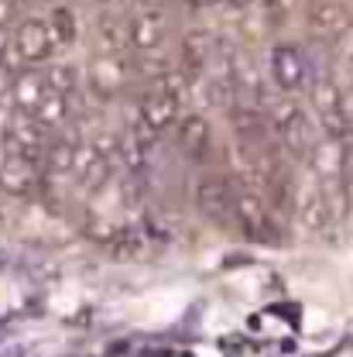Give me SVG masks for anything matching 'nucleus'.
Segmentation results:
<instances>
[{
  "mask_svg": "<svg viewBox=\"0 0 353 357\" xmlns=\"http://www.w3.org/2000/svg\"><path fill=\"white\" fill-rule=\"evenodd\" d=\"M237 223L244 227L247 237L274 248L281 241V223L274 217V206L251 185H237Z\"/></svg>",
  "mask_w": 353,
  "mask_h": 357,
  "instance_id": "1",
  "label": "nucleus"
},
{
  "mask_svg": "<svg viewBox=\"0 0 353 357\" xmlns=\"http://www.w3.org/2000/svg\"><path fill=\"white\" fill-rule=\"evenodd\" d=\"M267 69H271V86L288 93V96H299L302 89H309L312 83V66L309 59L302 55V48L292 42H281L271 48L267 55Z\"/></svg>",
  "mask_w": 353,
  "mask_h": 357,
  "instance_id": "2",
  "label": "nucleus"
},
{
  "mask_svg": "<svg viewBox=\"0 0 353 357\" xmlns=\"http://www.w3.org/2000/svg\"><path fill=\"white\" fill-rule=\"evenodd\" d=\"M42 189V165L24 155L17 144H3L0 148V192L7 196H31Z\"/></svg>",
  "mask_w": 353,
  "mask_h": 357,
  "instance_id": "3",
  "label": "nucleus"
},
{
  "mask_svg": "<svg viewBox=\"0 0 353 357\" xmlns=\"http://www.w3.org/2000/svg\"><path fill=\"white\" fill-rule=\"evenodd\" d=\"M196 206L210 223H237V185L226 176H203L196 182Z\"/></svg>",
  "mask_w": 353,
  "mask_h": 357,
  "instance_id": "4",
  "label": "nucleus"
},
{
  "mask_svg": "<svg viewBox=\"0 0 353 357\" xmlns=\"http://www.w3.org/2000/svg\"><path fill=\"white\" fill-rule=\"evenodd\" d=\"M137 117L155 134H165L168 128H175L178 121H182V100L158 79V83H151V86L144 89V96L137 103Z\"/></svg>",
  "mask_w": 353,
  "mask_h": 357,
  "instance_id": "5",
  "label": "nucleus"
},
{
  "mask_svg": "<svg viewBox=\"0 0 353 357\" xmlns=\"http://www.w3.org/2000/svg\"><path fill=\"white\" fill-rule=\"evenodd\" d=\"M127 38H131V52H137V55L162 52V45L168 38L165 7H137V14L127 21Z\"/></svg>",
  "mask_w": 353,
  "mask_h": 357,
  "instance_id": "6",
  "label": "nucleus"
},
{
  "mask_svg": "<svg viewBox=\"0 0 353 357\" xmlns=\"http://www.w3.org/2000/svg\"><path fill=\"white\" fill-rule=\"evenodd\" d=\"M131 83V69L124 66V59L120 55H113V52H103V55H96L93 62H89L86 69V86L100 96V100H113L117 93H124Z\"/></svg>",
  "mask_w": 353,
  "mask_h": 357,
  "instance_id": "7",
  "label": "nucleus"
},
{
  "mask_svg": "<svg viewBox=\"0 0 353 357\" xmlns=\"http://www.w3.org/2000/svg\"><path fill=\"white\" fill-rule=\"evenodd\" d=\"M306 21H309V35L319 42H340L350 35V17L340 0H312Z\"/></svg>",
  "mask_w": 353,
  "mask_h": 357,
  "instance_id": "8",
  "label": "nucleus"
},
{
  "mask_svg": "<svg viewBox=\"0 0 353 357\" xmlns=\"http://www.w3.org/2000/svg\"><path fill=\"white\" fill-rule=\"evenodd\" d=\"M292 213L295 220L302 223L306 230L319 234L326 230L329 220H333V203H329V192L322 185H309V189H295L292 196Z\"/></svg>",
  "mask_w": 353,
  "mask_h": 357,
  "instance_id": "9",
  "label": "nucleus"
},
{
  "mask_svg": "<svg viewBox=\"0 0 353 357\" xmlns=\"http://www.w3.org/2000/svg\"><path fill=\"white\" fill-rule=\"evenodd\" d=\"M14 52H17L21 62H31V66H35V62H45V59H52L55 42H52L48 21H42V17H28V21H21L17 31H14Z\"/></svg>",
  "mask_w": 353,
  "mask_h": 357,
  "instance_id": "10",
  "label": "nucleus"
},
{
  "mask_svg": "<svg viewBox=\"0 0 353 357\" xmlns=\"http://www.w3.org/2000/svg\"><path fill=\"white\" fill-rule=\"evenodd\" d=\"M72 176L83 189H100L107 178H110V155L100 151L96 144H79L76 151V165H72Z\"/></svg>",
  "mask_w": 353,
  "mask_h": 357,
  "instance_id": "11",
  "label": "nucleus"
},
{
  "mask_svg": "<svg viewBox=\"0 0 353 357\" xmlns=\"http://www.w3.org/2000/svg\"><path fill=\"white\" fill-rule=\"evenodd\" d=\"M175 141L189 158H206L210 141H213V137H210L206 117H203V114H185V117L175 124Z\"/></svg>",
  "mask_w": 353,
  "mask_h": 357,
  "instance_id": "12",
  "label": "nucleus"
},
{
  "mask_svg": "<svg viewBox=\"0 0 353 357\" xmlns=\"http://www.w3.org/2000/svg\"><path fill=\"white\" fill-rule=\"evenodd\" d=\"M288 7H292V0H254L244 14H247V35H254V38H261L267 31H274L281 21H285V14H288Z\"/></svg>",
  "mask_w": 353,
  "mask_h": 357,
  "instance_id": "13",
  "label": "nucleus"
},
{
  "mask_svg": "<svg viewBox=\"0 0 353 357\" xmlns=\"http://www.w3.org/2000/svg\"><path fill=\"white\" fill-rule=\"evenodd\" d=\"M217 55V38L210 31H192L182 38V62L189 76H203V69L210 66V59Z\"/></svg>",
  "mask_w": 353,
  "mask_h": 357,
  "instance_id": "14",
  "label": "nucleus"
},
{
  "mask_svg": "<svg viewBox=\"0 0 353 357\" xmlns=\"http://www.w3.org/2000/svg\"><path fill=\"white\" fill-rule=\"evenodd\" d=\"M76 151H79L76 137H52L42 155V172H48V176H69L72 165H76Z\"/></svg>",
  "mask_w": 353,
  "mask_h": 357,
  "instance_id": "15",
  "label": "nucleus"
},
{
  "mask_svg": "<svg viewBox=\"0 0 353 357\" xmlns=\"http://www.w3.org/2000/svg\"><path fill=\"white\" fill-rule=\"evenodd\" d=\"M48 76H38V73H21V76H14V83H10V96H14V103L24 110V114H35V107L45 100V93H48Z\"/></svg>",
  "mask_w": 353,
  "mask_h": 357,
  "instance_id": "16",
  "label": "nucleus"
},
{
  "mask_svg": "<svg viewBox=\"0 0 353 357\" xmlns=\"http://www.w3.org/2000/svg\"><path fill=\"white\" fill-rule=\"evenodd\" d=\"M69 114H72V107H69V93H58V89H48L45 93V100L35 107V121L48 128V131H58V128H65V121H69Z\"/></svg>",
  "mask_w": 353,
  "mask_h": 357,
  "instance_id": "17",
  "label": "nucleus"
},
{
  "mask_svg": "<svg viewBox=\"0 0 353 357\" xmlns=\"http://www.w3.org/2000/svg\"><path fill=\"white\" fill-rule=\"evenodd\" d=\"M48 31H52L55 52L72 48L76 38H79V21H76L72 7H55V10H52V17H48Z\"/></svg>",
  "mask_w": 353,
  "mask_h": 357,
  "instance_id": "18",
  "label": "nucleus"
},
{
  "mask_svg": "<svg viewBox=\"0 0 353 357\" xmlns=\"http://www.w3.org/2000/svg\"><path fill=\"white\" fill-rule=\"evenodd\" d=\"M76 69H69V66H55L52 73H48V86L58 89V93H72L76 89Z\"/></svg>",
  "mask_w": 353,
  "mask_h": 357,
  "instance_id": "19",
  "label": "nucleus"
},
{
  "mask_svg": "<svg viewBox=\"0 0 353 357\" xmlns=\"http://www.w3.org/2000/svg\"><path fill=\"white\" fill-rule=\"evenodd\" d=\"M189 7H196V10H206V7H217V3H223V0H185Z\"/></svg>",
  "mask_w": 353,
  "mask_h": 357,
  "instance_id": "20",
  "label": "nucleus"
},
{
  "mask_svg": "<svg viewBox=\"0 0 353 357\" xmlns=\"http://www.w3.org/2000/svg\"><path fill=\"white\" fill-rule=\"evenodd\" d=\"M223 3H230V7H237V10H247L254 0H223Z\"/></svg>",
  "mask_w": 353,
  "mask_h": 357,
  "instance_id": "21",
  "label": "nucleus"
},
{
  "mask_svg": "<svg viewBox=\"0 0 353 357\" xmlns=\"http://www.w3.org/2000/svg\"><path fill=\"white\" fill-rule=\"evenodd\" d=\"M134 3H137V7H165L168 0H134Z\"/></svg>",
  "mask_w": 353,
  "mask_h": 357,
  "instance_id": "22",
  "label": "nucleus"
}]
</instances>
